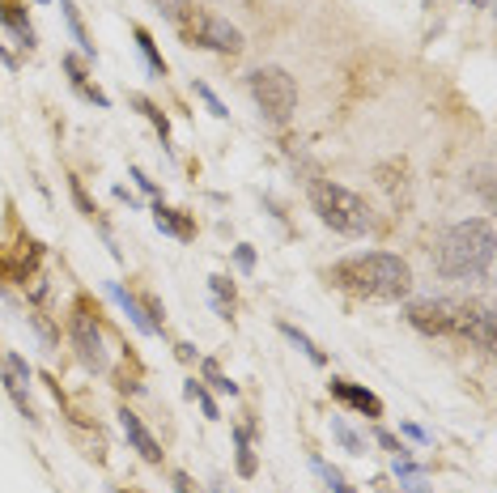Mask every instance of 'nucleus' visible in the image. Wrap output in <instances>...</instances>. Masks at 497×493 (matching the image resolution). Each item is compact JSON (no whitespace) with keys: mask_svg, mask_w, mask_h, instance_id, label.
<instances>
[{"mask_svg":"<svg viewBox=\"0 0 497 493\" xmlns=\"http://www.w3.org/2000/svg\"><path fill=\"white\" fill-rule=\"evenodd\" d=\"M327 281L336 290H349L357 298H374V302H400V298L413 294V268H408V260L391 255V251L349 255L327 272Z\"/></svg>","mask_w":497,"mask_h":493,"instance_id":"1","label":"nucleus"},{"mask_svg":"<svg viewBox=\"0 0 497 493\" xmlns=\"http://www.w3.org/2000/svg\"><path fill=\"white\" fill-rule=\"evenodd\" d=\"M489 264H493V221L489 217H467L442 234L438 272L447 281H484Z\"/></svg>","mask_w":497,"mask_h":493,"instance_id":"2","label":"nucleus"},{"mask_svg":"<svg viewBox=\"0 0 497 493\" xmlns=\"http://www.w3.org/2000/svg\"><path fill=\"white\" fill-rule=\"evenodd\" d=\"M310 204L319 213L323 226H332L336 234H349V238H362V234L374 230V217H370V204L357 192L340 187V183L323 179L310 187Z\"/></svg>","mask_w":497,"mask_h":493,"instance_id":"3","label":"nucleus"},{"mask_svg":"<svg viewBox=\"0 0 497 493\" xmlns=\"http://www.w3.org/2000/svg\"><path fill=\"white\" fill-rule=\"evenodd\" d=\"M179 34L192 43V48H205V51H222V56H239L247 43H242V30L239 26H230L225 17L209 13V9H183V13L175 17Z\"/></svg>","mask_w":497,"mask_h":493,"instance_id":"4","label":"nucleus"},{"mask_svg":"<svg viewBox=\"0 0 497 493\" xmlns=\"http://www.w3.org/2000/svg\"><path fill=\"white\" fill-rule=\"evenodd\" d=\"M251 99H256L259 116L268 119V124H285L293 116V107H298V85L289 77L281 65H264L251 73Z\"/></svg>","mask_w":497,"mask_h":493,"instance_id":"5","label":"nucleus"},{"mask_svg":"<svg viewBox=\"0 0 497 493\" xmlns=\"http://www.w3.org/2000/svg\"><path fill=\"white\" fill-rule=\"evenodd\" d=\"M68 336H73V349L85 370H107V336L98 328V319L85 307L73 311V324H68Z\"/></svg>","mask_w":497,"mask_h":493,"instance_id":"6","label":"nucleus"},{"mask_svg":"<svg viewBox=\"0 0 497 493\" xmlns=\"http://www.w3.org/2000/svg\"><path fill=\"white\" fill-rule=\"evenodd\" d=\"M408 324L425 336H455L459 332V302L455 298H425L408 307Z\"/></svg>","mask_w":497,"mask_h":493,"instance_id":"7","label":"nucleus"},{"mask_svg":"<svg viewBox=\"0 0 497 493\" xmlns=\"http://www.w3.org/2000/svg\"><path fill=\"white\" fill-rule=\"evenodd\" d=\"M459 336H467L476 349H493V311L484 302H459Z\"/></svg>","mask_w":497,"mask_h":493,"instance_id":"8","label":"nucleus"},{"mask_svg":"<svg viewBox=\"0 0 497 493\" xmlns=\"http://www.w3.org/2000/svg\"><path fill=\"white\" fill-rule=\"evenodd\" d=\"M119 426H124V434H128V443L136 446V451H141L144 460H149V463H158V460H161V446H158V438H153V434L144 429V421L136 417V412H132V409H119Z\"/></svg>","mask_w":497,"mask_h":493,"instance_id":"9","label":"nucleus"},{"mask_svg":"<svg viewBox=\"0 0 497 493\" xmlns=\"http://www.w3.org/2000/svg\"><path fill=\"white\" fill-rule=\"evenodd\" d=\"M332 395L336 400H344L349 409L366 412V417H383V400L374 392H366V387H357V383H344V378H332Z\"/></svg>","mask_w":497,"mask_h":493,"instance_id":"10","label":"nucleus"},{"mask_svg":"<svg viewBox=\"0 0 497 493\" xmlns=\"http://www.w3.org/2000/svg\"><path fill=\"white\" fill-rule=\"evenodd\" d=\"M0 22L9 26V34L17 39V48H34V30H31V22H26V13H22V4L17 0H0Z\"/></svg>","mask_w":497,"mask_h":493,"instance_id":"11","label":"nucleus"},{"mask_svg":"<svg viewBox=\"0 0 497 493\" xmlns=\"http://www.w3.org/2000/svg\"><path fill=\"white\" fill-rule=\"evenodd\" d=\"M153 221H158V230H161V234H170V238H183V243H187V238L196 234L192 221H187L183 213H175V209H166L161 200L153 204Z\"/></svg>","mask_w":497,"mask_h":493,"instance_id":"12","label":"nucleus"},{"mask_svg":"<svg viewBox=\"0 0 497 493\" xmlns=\"http://www.w3.org/2000/svg\"><path fill=\"white\" fill-rule=\"evenodd\" d=\"M107 294H111L119 307H124V315H128L132 324H136V332H144V336H153V332H158V328H153V319L144 315V302H136L132 294H124L119 285H107Z\"/></svg>","mask_w":497,"mask_h":493,"instance_id":"13","label":"nucleus"},{"mask_svg":"<svg viewBox=\"0 0 497 493\" xmlns=\"http://www.w3.org/2000/svg\"><path fill=\"white\" fill-rule=\"evenodd\" d=\"M65 73H68V82H73V90H77L81 99H90L94 107H111V99H107V94H102L98 85H90V77L81 73V65L73 60V56H65Z\"/></svg>","mask_w":497,"mask_h":493,"instance_id":"14","label":"nucleus"},{"mask_svg":"<svg viewBox=\"0 0 497 493\" xmlns=\"http://www.w3.org/2000/svg\"><path fill=\"white\" fill-rule=\"evenodd\" d=\"M281 336H285V341H289L293 349H302V353H306V358H310L315 366H323V362H327V353H323V349L315 345V341H310L306 332H298V328H293V324H281Z\"/></svg>","mask_w":497,"mask_h":493,"instance_id":"15","label":"nucleus"},{"mask_svg":"<svg viewBox=\"0 0 497 493\" xmlns=\"http://www.w3.org/2000/svg\"><path fill=\"white\" fill-rule=\"evenodd\" d=\"M396 477H400V485L408 493H430L425 489V472H421L413 460H396Z\"/></svg>","mask_w":497,"mask_h":493,"instance_id":"16","label":"nucleus"},{"mask_svg":"<svg viewBox=\"0 0 497 493\" xmlns=\"http://www.w3.org/2000/svg\"><path fill=\"white\" fill-rule=\"evenodd\" d=\"M132 39H136V48H141V56L149 60V73H153V77H166V60L158 56V48H153V39H149V30H132Z\"/></svg>","mask_w":497,"mask_h":493,"instance_id":"17","label":"nucleus"},{"mask_svg":"<svg viewBox=\"0 0 497 493\" xmlns=\"http://www.w3.org/2000/svg\"><path fill=\"white\" fill-rule=\"evenodd\" d=\"M60 9H65V22H68V30H73V39H77V48L85 51V56H94V43H90V34H85V26H81L73 0H60Z\"/></svg>","mask_w":497,"mask_h":493,"instance_id":"18","label":"nucleus"},{"mask_svg":"<svg viewBox=\"0 0 497 493\" xmlns=\"http://www.w3.org/2000/svg\"><path fill=\"white\" fill-rule=\"evenodd\" d=\"M234 443H239V472L242 477H256V455H251V429H234Z\"/></svg>","mask_w":497,"mask_h":493,"instance_id":"19","label":"nucleus"},{"mask_svg":"<svg viewBox=\"0 0 497 493\" xmlns=\"http://www.w3.org/2000/svg\"><path fill=\"white\" fill-rule=\"evenodd\" d=\"M132 107H136V111H144V119H149V124L161 132V145L170 149V124H166V116H161L158 107H153L149 99H132Z\"/></svg>","mask_w":497,"mask_h":493,"instance_id":"20","label":"nucleus"},{"mask_svg":"<svg viewBox=\"0 0 497 493\" xmlns=\"http://www.w3.org/2000/svg\"><path fill=\"white\" fill-rule=\"evenodd\" d=\"M209 290H213V302H217V311L230 319V311H234V285L225 277H209Z\"/></svg>","mask_w":497,"mask_h":493,"instance_id":"21","label":"nucleus"},{"mask_svg":"<svg viewBox=\"0 0 497 493\" xmlns=\"http://www.w3.org/2000/svg\"><path fill=\"white\" fill-rule=\"evenodd\" d=\"M332 434L340 438V446H344V451H353V455H362V451H366V446H362V438L344 426V417H332Z\"/></svg>","mask_w":497,"mask_h":493,"instance_id":"22","label":"nucleus"},{"mask_svg":"<svg viewBox=\"0 0 497 493\" xmlns=\"http://www.w3.org/2000/svg\"><path fill=\"white\" fill-rule=\"evenodd\" d=\"M183 392H187V400H200V409H205V417H209V421H217V417H222V412H217V404H213V395L205 392L196 378L187 383V387H183Z\"/></svg>","mask_w":497,"mask_h":493,"instance_id":"23","label":"nucleus"},{"mask_svg":"<svg viewBox=\"0 0 497 493\" xmlns=\"http://www.w3.org/2000/svg\"><path fill=\"white\" fill-rule=\"evenodd\" d=\"M315 472H319V477H323V485H327V489H332V493H353V489H349V485H344V477H340L336 468H327V463H323V460H315Z\"/></svg>","mask_w":497,"mask_h":493,"instance_id":"24","label":"nucleus"},{"mask_svg":"<svg viewBox=\"0 0 497 493\" xmlns=\"http://www.w3.org/2000/svg\"><path fill=\"white\" fill-rule=\"evenodd\" d=\"M205 378H209L213 387H217V392H225V395L239 392V383H230V378L222 375V366H217V362H205Z\"/></svg>","mask_w":497,"mask_h":493,"instance_id":"25","label":"nucleus"},{"mask_svg":"<svg viewBox=\"0 0 497 493\" xmlns=\"http://www.w3.org/2000/svg\"><path fill=\"white\" fill-rule=\"evenodd\" d=\"M374 438H379V446H383V451H391L396 460H413V455H408V446H404L400 438H396V434H387V429H379Z\"/></svg>","mask_w":497,"mask_h":493,"instance_id":"26","label":"nucleus"},{"mask_svg":"<svg viewBox=\"0 0 497 493\" xmlns=\"http://www.w3.org/2000/svg\"><path fill=\"white\" fill-rule=\"evenodd\" d=\"M196 94L205 99V107H209V111H213V116H217V119H225V116H230V111H225V102L217 99V94H213V90H209V85H205V82H196Z\"/></svg>","mask_w":497,"mask_h":493,"instance_id":"27","label":"nucleus"},{"mask_svg":"<svg viewBox=\"0 0 497 493\" xmlns=\"http://www.w3.org/2000/svg\"><path fill=\"white\" fill-rule=\"evenodd\" d=\"M149 4H153L158 13H166V17H170V22H175V17L183 13V9H187V0H149Z\"/></svg>","mask_w":497,"mask_h":493,"instance_id":"28","label":"nucleus"},{"mask_svg":"<svg viewBox=\"0 0 497 493\" xmlns=\"http://www.w3.org/2000/svg\"><path fill=\"white\" fill-rule=\"evenodd\" d=\"M68 187H73V200H77V209H81V213H85V217H94L98 209H94V204H90V196H85V192H81V183L73 179V183H68Z\"/></svg>","mask_w":497,"mask_h":493,"instance_id":"29","label":"nucleus"},{"mask_svg":"<svg viewBox=\"0 0 497 493\" xmlns=\"http://www.w3.org/2000/svg\"><path fill=\"white\" fill-rule=\"evenodd\" d=\"M476 192H481L484 200H493V183H489V166H481V170H476Z\"/></svg>","mask_w":497,"mask_h":493,"instance_id":"30","label":"nucleus"},{"mask_svg":"<svg viewBox=\"0 0 497 493\" xmlns=\"http://www.w3.org/2000/svg\"><path fill=\"white\" fill-rule=\"evenodd\" d=\"M234 260H239L242 272H251V268H256V251H251V246H239V251H234Z\"/></svg>","mask_w":497,"mask_h":493,"instance_id":"31","label":"nucleus"},{"mask_svg":"<svg viewBox=\"0 0 497 493\" xmlns=\"http://www.w3.org/2000/svg\"><path fill=\"white\" fill-rule=\"evenodd\" d=\"M175 493H192V477L187 472H175Z\"/></svg>","mask_w":497,"mask_h":493,"instance_id":"32","label":"nucleus"},{"mask_svg":"<svg viewBox=\"0 0 497 493\" xmlns=\"http://www.w3.org/2000/svg\"><path fill=\"white\" fill-rule=\"evenodd\" d=\"M132 179H136V187H141V192H149V196H153V192H158V187H153V179H144L141 170H132Z\"/></svg>","mask_w":497,"mask_h":493,"instance_id":"33","label":"nucleus"},{"mask_svg":"<svg viewBox=\"0 0 497 493\" xmlns=\"http://www.w3.org/2000/svg\"><path fill=\"white\" fill-rule=\"evenodd\" d=\"M404 434H408V438H417V443H430V434H425L421 426H404Z\"/></svg>","mask_w":497,"mask_h":493,"instance_id":"34","label":"nucleus"},{"mask_svg":"<svg viewBox=\"0 0 497 493\" xmlns=\"http://www.w3.org/2000/svg\"><path fill=\"white\" fill-rule=\"evenodd\" d=\"M0 65H4V68H13L17 60H13V56H9V51H4V48H0Z\"/></svg>","mask_w":497,"mask_h":493,"instance_id":"35","label":"nucleus"},{"mask_svg":"<svg viewBox=\"0 0 497 493\" xmlns=\"http://www.w3.org/2000/svg\"><path fill=\"white\" fill-rule=\"evenodd\" d=\"M39 4H48V0H39Z\"/></svg>","mask_w":497,"mask_h":493,"instance_id":"36","label":"nucleus"}]
</instances>
